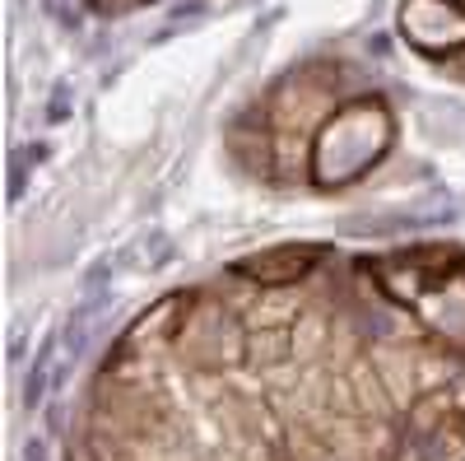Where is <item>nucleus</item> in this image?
Listing matches in <instances>:
<instances>
[{
  "mask_svg": "<svg viewBox=\"0 0 465 461\" xmlns=\"http://www.w3.org/2000/svg\"><path fill=\"white\" fill-rule=\"evenodd\" d=\"M405 33L410 43L442 52L465 43V10L456 0H405Z\"/></svg>",
  "mask_w": 465,
  "mask_h": 461,
  "instance_id": "1",
  "label": "nucleus"
}]
</instances>
